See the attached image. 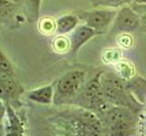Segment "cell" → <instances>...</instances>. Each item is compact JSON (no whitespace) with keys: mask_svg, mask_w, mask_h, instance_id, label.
I'll list each match as a JSON object with an SVG mask.
<instances>
[{"mask_svg":"<svg viewBox=\"0 0 146 136\" xmlns=\"http://www.w3.org/2000/svg\"><path fill=\"white\" fill-rule=\"evenodd\" d=\"M126 87L130 94L135 98L139 99L141 103H144L146 101V81L141 77L132 79V81L126 84Z\"/></svg>","mask_w":146,"mask_h":136,"instance_id":"cell-11","label":"cell"},{"mask_svg":"<svg viewBox=\"0 0 146 136\" xmlns=\"http://www.w3.org/2000/svg\"><path fill=\"white\" fill-rule=\"evenodd\" d=\"M7 116L8 120V127L7 129V135L19 136L24 134V126L22 122L8 102H7Z\"/></svg>","mask_w":146,"mask_h":136,"instance_id":"cell-10","label":"cell"},{"mask_svg":"<svg viewBox=\"0 0 146 136\" xmlns=\"http://www.w3.org/2000/svg\"><path fill=\"white\" fill-rule=\"evenodd\" d=\"M0 71L7 75H14V69L12 63L8 60V58L5 56V54L0 50Z\"/></svg>","mask_w":146,"mask_h":136,"instance_id":"cell-14","label":"cell"},{"mask_svg":"<svg viewBox=\"0 0 146 136\" xmlns=\"http://www.w3.org/2000/svg\"><path fill=\"white\" fill-rule=\"evenodd\" d=\"M32 2H33V4H34L36 10H38V7H39L40 0H32Z\"/></svg>","mask_w":146,"mask_h":136,"instance_id":"cell-21","label":"cell"},{"mask_svg":"<svg viewBox=\"0 0 146 136\" xmlns=\"http://www.w3.org/2000/svg\"><path fill=\"white\" fill-rule=\"evenodd\" d=\"M102 33L95 30L92 27L87 25H82L75 28V31L70 37V51L75 54L80 50V48L91 39L95 35H102Z\"/></svg>","mask_w":146,"mask_h":136,"instance_id":"cell-8","label":"cell"},{"mask_svg":"<svg viewBox=\"0 0 146 136\" xmlns=\"http://www.w3.org/2000/svg\"><path fill=\"white\" fill-rule=\"evenodd\" d=\"M7 76H10V75H7L4 74V73H2L1 71H0V80L3 79V78H5V77H7Z\"/></svg>","mask_w":146,"mask_h":136,"instance_id":"cell-22","label":"cell"},{"mask_svg":"<svg viewBox=\"0 0 146 136\" xmlns=\"http://www.w3.org/2000/svg\"><path fill=\"white\" fill-rule=\"evenodd\" d=\"M54 93L55 89L53 85H46L29 92L27 94V98L34 103L50 104L54 100Z\"/></svg>","mask_w":146,"mask_h":136,"instance_id":"cell-9","label":"cell"},{"mask_svg":"<svg viewBox=\"0 0 146 136\" xmlns=\"http://www.w3.org/2000/svg\"><path fill=\"white\" fill-rule=\"evenodd\" d=\"M100 84L107 102L113 105L130 108L134 112L141 109V103L136 101L121 79L112 74H104L100 76Z\"/></svg>","mask_w":146,"mask_h":136,"instance_id":"cell-1","label":"cell"},{"mask_svg":"<svg viewBox=\"0 0 146 136\" xmlns=\"http://www.w3.org/2000/svg\"><path fill=\"white\" fill-rule=\"evenodd\" d=\"M24 93V88L20 84L13 79V76H7L0 80V98L6 102L17 101Z\"/></svg>","mask_w":146,"mask_h":136,"instance_id":"cell-7","label":"cell"},{"mask_svg":"<svg viewBox=\"0 0 146 136\" xmlns=\"http://www.w3.org/2000/svg\"><path fill=\"white\" fill-rule=\"evenodd\" d=\"M132 2L138 5H146V0H132Z\"/></svg>","mask_w":146,"mask_h":136,"instance_id":"cell-20","label":"cell"},{"mask_svg":"<svg viewBox=\"0 0 146 136\" xmlns=\"http://www.w3.org/2000/svg\"><path fill=\"white\" fill-rule=\"evenodd\" d=\"M118 10L114 8H103V9H94L89 12H84L80 15V19L85 22V25L92 27L100 33H104L107 27L111 26Z\"/></svg>","mask_w":146,"mask_h":136,"instance_id":"cell-6","label":"cell"},{"mask_svg":"<svg viewBox=\"0 0 146 136\" xmlns=\"http://www.w3.org/2000/svg\"><path fill=\"white\" fill-rule=\"evenodd\" d=\"M85 84V73L70 71L57 82L53 102L56 104L70 103Z\"/></svg>","mask_w":146,"mask_h":136,"instance_id":"cell-3","label":"cell"},{"mask_svg":"<svg viewBox=\"0 0 146 136\" xmlns=\"http://www.w3.org/2000/svg\"><path fill=\"white\" fill-rule=\"evenodd\" d=\"M132 0H90V4L95 7H102L105 8H118L125 6Z\"/></svg>","mask_w":146,"mask_h":136,"instance_id":"cell-13","label":"cell"},{"mask_svg":"<svg viewBox=\"0 0 146 136\" xmlns=\"http://www.w3.org/2000/svg\"><path fill=\"white\" fill-rule=\"evenodd\" d=\"M6 115H7V104H5L4 100L0 98V122L3 121Z\"/></svg>","mask_w":146,"mask_h":136,"instance_id":"cell-19","label":"cell"},{"mask_svg":"<svg viewBox=\"0 0 146 136\" xmlns=\"http://www.w3.org/2000/svg\"><path fill=\"white\" fill-rule=\"evenodd\" d=\"M79 24V17L74 15L62 16L56 21V32L58 35H65L74 30Z\"/></svg>","mask_w":146,"mask_h":136,"instance_id":"cell-12","label":"cell"},{"mask_svg":"<svg viewBox=\"0 0 146 136\" xmlns=\"http://www.w3.org/2000/svg\"><path fill=\"white\" fill-rule=\"evenodd\" d=\"M141 26V19L139 13L133 8L123 6L118 10L111 26V33H129L138 29Z\"/></svg>","mask_w":146,"mask_h":136,"instance_id":"cell-5","label":"cell"},{"mask_svg":"<svg viewBox=\"0 0 146 136\" xmlns=\"http://www.w3.org/2000/svg\"><path fill=\"white\" fill-rule=\"evenodd\" d=\"M135 11L139 13V15L141 16V26H146V5H138L134 4L133 7Z\"/></svg>","mask_w":146,"mask_h":136,"instance_id":"cell-17","label":"cell"},{"mask_svg":"<svg viewBox=\"0 0 146 136\" xmlns=\"http://www.w3.org/2000/svg\"><path fill=\"white\" fill-rule=\"evenodd\" d=\"M102 115L111 131L117 134L121 133L126 134V131H129L135 122L134 112L125 106L113 105L109 107Z\"/></svg>","mask_w":146,"mask_h":136,"instance_id":"cell-4","label":"cell"},{"mask_svg":"<svg viewBox=\"0 0 146 136\" xmlns=\"http://www.w3.org/2000/svg\"><path fill=\"white\" fill-rule=\"evenodd\" d=\"M145 118H146V117H145Z\"/></svg>","mask_w":146,"mask_h":136,"instance_id":"cell-23","label":"cell"},{"mask_svg":"<svg viewBox=\"0 0 146 136\" xmlns=\"http://www.w3.org/2000/svg\"><path fill=\"white\" fill-rule=\"evenodd\" d=\"M41 26H44L43 28H41L46 33H48V32H51L52 30H56V23H54L52 20H50L49 18L47 19H44L41 23Z\"/></svg>","mask_w":146,"mask_h":136,"instance_id":"cell-18","label":"cell"},{"mask_svg":"<svg viewBox=\"0 0 146 136\" xmlns=\"http://www.w3.org/2000/svg\"><path fill=\"white\" fill-rule=\"evenodd\" d=\"M16 7V5L7 1V0H0V17L7 16Z\"/></svg>","mask_w":146,"mask_h":136,"instance_id":"cell-15","label":"cell"},{"mask_svg":"<svg viewBox=\"0 0 146 136\" xmlns=\"http://www.w3.org/2000/svg\"><path fill=\"white\" fill-rule=\"evenodd\" d=\"M70 103L79 104L82 108L102 114L106 112L110 106L103 94L100 84V73L90 81L84 84L79 94L72 99Z\"/></svg>","mask_w":146,"mask_h":136,"instance_id":"cell-2","label":"cell"},{"mask_svg":"<svg viewBox=\"0 0 146 136\" xmlns=\"http://www.w3.org/2000/svg\"><path fill=\"white\" fill-rule=\"evenodd\" d=\"M54 45H55V48H56L57 51L62 52L68 47V45L70 46V44H68V41L65 37L60 36V37H57V39L55 40Z\"/></svg>","mask_w":146,"mask_h":136,"instance_id":"cell-16","label":"cell"}]
</instances>
